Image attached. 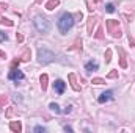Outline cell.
<instances>
[{
  "label": "cell",
  "instance_id": "1",
  "mask_svg": "<svg viewBox=\"0 0 135 133\" xmlns=\"http://www.w3.org/2000/svg\"><path fill=\"white\" fill-rule=\"evenodd\" d=\"M72 27H74V16L69 14V13L61 14V17L58 19V30H60V33L66 34Z\"/></svg>",
  "mask_w": 135,
  "mask_h": 133
},
{
  "label": "cell",
  "instance_id": "2",
  "mask_svg": "<svg viewBox=\"0 0 135 133\" xmlns=\"http://www.w3.org/2000/svg\"><path fill=\"white\" fill-rule=\"evenodd\" d=\"M54 60H55V53H54L52 50H49V49H46V47L38 49V61H39L41 64H49V63H52Z\"/></svg>",
  "mask_w": 135,
  "mask_h": 133
},
{
  "label": "cell",
  "instance_id": "3",
  "mask_svg": "<svg viewBox=\"0 0 135 133\" xmlns=\"http://www.w3.org/2000/svg\"><path fill=\"white\" fill-rule=\"evenodd\" d=\"M33 25H35V28H36L39 33H47V32L50 30V24H49V21H47L46 17H42V16H35Z\"/></svg>",
  "mask_w": 135,
  "mask_h": 133
},
{
  "label": "cell",
  "instance_id": "4",
  "mask_svg": "<svg viewBox=\"0 0 135 133\" xmlns=\"http://www.w3.org/2000/svg\"><path fill=\"white\" fill-rule=\"evenodd\" d=\"M107 30L112 34V38H121V34H123L121 27H119V21H115V19L107 21Z\"/></svg>",
  "mask_w": 135,
  "mask_h": 133
},
{
  "label": "cell",
  "instance_id": "5",
  "mask_svg": "<svg viewBox=\"0 0 135 133\" xmlns=\"http://www.w3.org/2000/svg\"><path fill=\"white\" fill-rule=\"evenodd\" d=\"M8 77H9V80H14V81H16V85L25 80L24 72H22V70H19V69H11V72L8 74Z\"/></svg>",
  "mask_w": 135,
  "mask_h": 133
},
{
  "label": "cell",
  "instance_id": "6",
  "mask_svg": "<svg viewBox=\"0 0 135 133\" xmlns=\"http://www.w3.org/2000/svg\"><path fill=\"white\" fill-rule=\"evenodd\" d=\"M54 89H55L57 94H63L65 89H66V83H65L63 80H57V81L54 83Z\"/></svg>",
  "mask_w": 135,
  "mask_h": 133
},
{
  "label": "cell",
  "instance_id": "7",
  "mask_svg": "<svg viewBox=\"0 0 135 133\" xmlns=\"http://www.w3.org/2000/svg\"><path fill=\"white\" fill-rule=\"evenodd\" d=\"M112 99H113V91H105L98 97V102L99 103H105V102H110Z\"/></svg>",
  "mask_w": 135,
  "mask_h": 133
},
{
  "label": "cell",
  "instance_id": "8",
  "mask_svg": "<svg viewBox=\"0 0 135 133\" xmlns=\"http://www.w3.org/2000/svg\"><path fill=\"white\" fill-rule=\"evenodd\" d=\"M9 130H11V132H14V133L22 132V124H21L19 121H13V122L9 124Z\"/></svg>",
  "mask_w": 135,
  "mask_h": 133
},
{
  "label": "cell",
  "instance_id": "9",
  "mask_svg": "<svg viewBox=\"0 0 135 133\" xmlns=\"http://www.w3.org/2000/svg\"><path fill=\"white\" fill-rule=\"evenodd\" d=\"M96 21H98V17H96V16H94V17L91 16V17L88 19V24H86V32H88L90 34H93V27L96 25Z\"/></svg>",
  "mask_w": 135,
  "mask_h": 133
},
{
  "label": "cell",
  "instance_id": "10",
  "mask_svg": "<svg viewBox=\"0 0 135 133\" xmlns=\"http://www.w3.org/2000/svg\"><path fill=\"white\" fill-rule=\"evenodd\" d=\"M85 69H86L88 72H93V70H98V69H99V64H98L96 61H88V63L85 64Z\"/></svg>",
  "mask_w": 135,
  "mask_h": 133
},
{
  "label": "cell",
  "instance_id": "11",
  "mask_svg": "<svg viewBox=\"0 0 135 133\" xmlns=\"http://www.w3.org/2000/svg\"><path fill=\"white\" fill-rule=\"evenodd\" d=\"M69 81H71V86L74 91H80V86L77 85V80H75V75L74 74H69Z\"/></svg>",
  "mask_w": 135,
  "mask_h": 133
},
{
  "label": "cell",
  "instance_id": "12",
  "mask_svg": "<svg viewBox=\"0 0 135 133\" xmlns=\"http://www.w3.org/2000/svg\"><path fill=\"white\" fill-rule=\"evenodd\" d=\"M39 80H41V88H42V91H46V89H47V81H49V75H47V74H42Z\"/></svg>",
  "mask_w": 135,
  "mask_h": 133
},
{
  "label": "cell",
  "instance_id": "13",
  "mask_svg": "<svg viewBox=\"0 0 135 133\" xmlns=\"http://www.w3.org/2000/svg\"><path fill=\"white\" fill-rule=\"evenodd\" d=\"M58 5H60V2H58V0H49V2L46 3V8H47L49 11H52V9H55Z\"/></svg>",
  "mask_w": 135,
  "mask_h": 133
},
{
  "label": "cell",
  "instance_id": "14",
  "mask_svg": "<svg viewBox=\"0 0 135 133\" xmlns=\"http://www.w3.org/2000/svg\"><path fill=\"white\" fill-rule=\"evenodd\" d=\"M119 53H121V60H119V64H121V67L123 69H126L127 67V61H126V55H124V52L119 49Z\"/></svg>",
  "mask_w": 135,
  "mask_h": 133
},
{
  "label": "cell",
  "instance_id": "15",
  "mask_svg": "<svg viewBox=\"0 0 135 133\" xmlns=\"http://www.w3.org/2000/svg\"><path fill=\"white\" fill-rule=\"evenodd\" d=\"M30 55H32L30 49H25L24 53H22V57H21V61H28V60H30Z\"/></svg>",
  "mask_w": 135,
  "mask_h": 133
},
{
  "label": "cell",
  "instance_id": "16",
  "mask_svg": "<svg viewBox=\"0 0 135 133\" xmlns=\"http://www.w3.org/2000/svg\"><path fill=\"white\" fill-rule=\"evenodd\" d=\"M49 108H50V110H52V111H54L55 114H60V113H61V110H60V106H58L57 103H54V102H52V103L49 105Z\"/></svg>",
  "mask_w": 135,
  "mask_h": 133
},
{
  "label": "cell",
  "instance_id": "17",
  "mask_svg": "<svg viewBox=\"0 0 135 133\" xmlns=\"http://www.w3.org/2000/svg\"><path fill=\"white\" fill-rule=\"evenodd\" d=\"M14 113H16V108H14V106H9V108L6 110V113H5V116H6V117L9 119V117H13V116H14Z\"/></svg>",
  "mask_w": 135,
  "mask_h": 133
},
{
  "label": "cell",
  "instance_id": "18",
  "mask_svg": "<svg viewBox=\"0 0 135 133\" xmlns=\"http://www.w3.org/2000/svg\"><path fill=\"white\" fill-rule=\"evenodd\" d=\"M0 24H2V25H6V27H13V25H14V24H13V21H9V19H5V17H2Z\"/></svg>",
  "mask_w": 135,
  "mask_h": 133
},
{
  "label": "cell",
  "instance_id": "19",
  "mask_svg": "<svg viewBox=\"0 0 135 133\" xmlns=\"http://www.w3.org/2000/svg\"><path fill=\"white\" fill-rule=\"evenodd\" d=\"M112 61V49H107L105 52V63H110Z\"/></svg>",
  "mask_w": 135,
  "mask_h": 133
},
{
  "label": "cell",
  "instance_id": "20",
  "mask_svg": "<svg viewBox=\"0 0 135 133\" xmlns=\"http://www.w3.org/2000/svg\"><path fill=\"white\" fill-rule=\"evenodd\" d=\"M94 38H96V39H102V38H104V30H102L101 27L98 28V32H96V34H94Z\"/></svg>",
  "mask_w": 135,
  "mask_h": 133
},
{
  "label": "cell",
  "instance_id": "21",
  "mask_svg": "<svg viewBox=\"0 0 135 133\" xmlns=\"http://www.w3.org/2000/svg\"><path fill=\"white\" fill-rule=\"evenodd\" d=\"M107 78H118V70H112L107 74Z\"/></svg>",
  "mask_w": 135,
  "mask_h": 133
},
{
  "label": "cell",
  "instance_id": "22",
  "mask_svg": "<svg viewBox=\"0 0 135 133\" xmlns=\"http://www.w3.org/2000/svg\"><path fill=\"white\" fill-rule=\"evenodd\" d=\"M105 11H107V13H113V11H115V5H113V3H108V5L105 6Z\"/></svg>",
  "mask_w": 135,
  "mask_h": 133
},
{
  "label": "cell",
  "instance_id": "23",
  "mask_svg": "<svg viewBox=\"0 0 135 133\" xmlns=\"http://www.w3.org/2000/svg\"><path fill=\"white\" fill-rule=\"evenodd\" d=\"M91 83H94V85H102V83H105V80H104V78H93Z\"/></svg>",
  "mask_w": 135,
  "mask_h": 133
},
{
  "label": "cell",
  "instance_id": "24",
  "mask_svg": "<svg viewBox=\"0 0 135 133\" xmlns=\"http://www.w3.org/2000/svg\"><path fill=\"white\" fill-rule=\"evenodd\" d=\"M6 100H8V97H6V96H0V108H2V106H5Z\"/></svg>",
  "mask_w": 135,
  "mask_h": 133
},
{
  "label": "cell",
  "instance_id": "25",
  "mask_svg": "<svg viewBox=\"0 0 135 133\" xmlns=\"http://www.w3.org/2000/svg\"><path fill=\"white\" fill-rule=\"evenodd\" d=\"M33 130H35L36 133H44V132H46V129H44V127H41V125H36Z\"/></svg>",
  "mask_w": 135,
  "mask_h": 133
},
{
  "label": "cell",
  "instance_id": "26",
  "mask_svg": "<svg viewBox=\"0 0 135 133\" xmlns=\"http://www.w3.org/2000/svg\"><path fill=\"white\" fill-rule=\"evenodd\" d=\"M19 63H21V58H17V60H14V61L11 63V69H16V66H19Z\"/></svg>",
  "mask_w": 135,
  "mask_h": 133
},
{
  "label": "cell",
  "instance_id": "27",
  "mask_svg": "<svg viewBox=\"0 0 135 133\" xmlns=\"http://www.w3.org/2000/svg\"><path fill=\"white\" fill-rule=\"evenodd\" d=\"M6 39H8V34L3 33V32H0V42H2V41H6Z\"/></svg>",
  "mask_w": 135,
  "mask_h": 133
},
{
  "label": "cell",
  "instance_id": "28",
  "mask_svg": "<svg viewBox=\"0 0 135 133\" xmlns=\"http://www.w3.org/2000/svg\"><path fill=\"white\" fill-rule=\"evenodd\" d=\"M16 39H17L19 42H22V41H24V36H22L21 33H17V34H16Z\"/></svg>",
  "mask_w": 135,
  "mask_h": 133
},
{
  "label": "cell",
  "instance_id": "29",
  "mask_svg": "<svg viewBox=\"0 0 135 133\" xmlns=\"http://www.w3.org/2000/svg\"><path fill=\"white\" fill-rule=\"evenodd\" d=\"M71 110H72V106H71V105H68L66 108L63 110V113H66V114H68V113H71Z\"/></svg>",
  "mask_w": 135,
  "mask_h": 133
},
{
  "label": "cell",
  "instance_id": "30",
  "mask_svg": "<svg viewBox=\"0 0 135 133\" xmlns=\"http://www.w3.org/2000/svg\"><path fill=\"white\" fill-rule=\"evenodd\" d=\"M14 100H16V102H21V100H22L21 94H14Z\"/></svg>",
  "mask_w": 135,
  "mask_h": 133
},
{
  "label": "cell",
  "instance_id": "31",
  "mask_svg": "<svg viewBox=\"0 0 135 133\" xmlns=\"http://www.w3.org/2000/svg\"><path fill=\"white\" fill-rule=\"evenodd\" d=\"M5 58H6V53H5V52H2V50H0V60H5Z\"/></svg>",
  "mask_w": 135,
  "mask_h": 133
},
{
  "label": "cell",
  "instance_id": "32",
  "mask_svg": "<svg viewBox=\"0 0 135 133\" xmlns=\"http://www.w3.org/2000/svg\"><path fill=\"white\" fill-rule=\"evenodd\" d=\"M65 130H66V132H72V127H69V125H65Z\"/></svg>",
  "mask_w": 135,
  "mask_h": 133
},
{
  "label": "cell",
  "instance_id": "33",
  "mask_svg": "<svg viewBox=\"0 0 135 133\" xmlns=\"http://www.w3.org/2000/svg\"><path fill=\"white\" fill-rule=\"evenodd\" d=\"M5 8H6V5H3V3H2V5H0V13H2V9H5Z\"/></svg>",
  "mask_w": 135,
  "mask_h": 133
},
{
  "label": "cell",
  "instance_id": "34",
  "mask_svg": "<svg viewBox=\"0 0 135 133\" xmlns=\"http://www.w3.org/2000/svg\"><path fill=\"white\" fill-rule=\"evenodd\" d=\"M104 0H94V3H102Z\"/></svg>",
  "mask_w": 135,
  "mask_h": 133
}]
</instances>
